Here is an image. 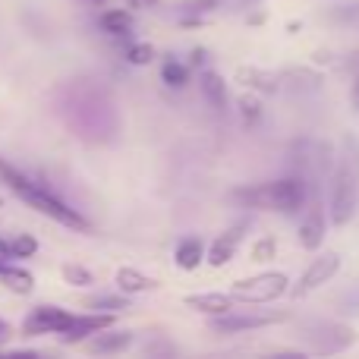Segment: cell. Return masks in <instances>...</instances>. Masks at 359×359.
Returning a JSON list of instances; mask_svg holds the SVG:
<instances>
[{
    "label": "cell",
    "mask_w": 359,
    "mask_h": 359,
    "mask_svg": "<svg viewBox=\"0 0 359 359\" xmlns=\"http://www.w3.org/2000/svg\"><path fill=\"white\" fill-rule=\"evenodd\" d=\"M344 67H347V73H353V76H359V48L353 50V54L347 57V63H344Z\"/></svg>",
    "instance_id": "obj_29"
},
{
    "label": "cell",
    "mask_w": 359,
    "mask_h": 359,
    "mask_svg": "<svg viewBox=\"0 0 359 359\" xmlns=\"http://www.w3.org/2000/svg\"><path fill=\"white\" fill-rule=\"evenodd\" d=\"M126 6L130 10H151V6H158V0H126Z\"/></svg>",
    "instance_id": "obj_28"
},
{
    "label": "cell",
    "mask_w": 359,
    "mask_h": 359,
    "mask_svg": "<svg viewBox=\"0 0 359 359\" xmlns=\"http://www.w3.org/2000/svg\"><path fill=\"white\" fill-rule=\"evenodd\" d=\"M98 25L111 38H130L133 35V13L130 10H104L98 16Z\"/></svg>",
    "instance_id": "obj_17"
},
{
    "label": "cell",
    "mask_w": 359,
    "mask_h": 359,
    "mask_svg": "<svg viewBox=\"0 0 359 359\" xmlns=\"http://www.w3.org/2000/svg\"><path fill=\"white\" fill-rule=\"evenodd\" d=\"M309 208H306V217L303 224H299V246L309 249V252H316L318 246H322L325 240V227H328V215H325V205L318 202V198L309 196Z\"/></svg>",
    "instance_id": "obj_10"
},
{
    "label": "cell",
    "mask_w": 359,
    "mask_h": 359,
    "mask_svg": "<svg viewBox=\"0 0 359 359\" xmlns=\"http://www.w3.org/2000/svg\"><path fill=\"white\" fill-rule=\"evenodd\" d=\"M111 325H114V312H86V316L69 318V325L57 337H60L63 344H82L86 337H92L95 331L111 328Z\"/></svg>",
    "instance_id": "obj_9"
},
{
    "label": "cell",
    "mask_w": 359,
    "mask_h": 359,
    "mask_svg": "<svg viewBox=\"0 0 359 359\" xmlns=\"http://www.w3.org/2000/svg\"><path fill=\"white\" fill-rule=\"evenodd\" d=\"M0 284H4L6 290L19 293V297H25V293H32V287H35V278H32V271H25V268L10 262V265L0 268Z\"/></svg>",
    "instance_id": "obj_19"
},
{
    "label": "cell",
    "mask_w": 359,
    "mask_h": 359,
    "mask_svg": "<svg viewBox=\"0 0 359 359\" xmlns=\"http://www.w3.org/2000/svg\"><path fill=\"white\" fill-rule=\"evenodd\" d=\"M290 318V312H221L211 316V331L215 334H243V331H259L268 325H280Z\"/></svg>",
    "instance_id": "obj_6"
},
{
    "label": "cell",
    "mask_w": 359,
    "mask_h": 359,
    "mask_svg": "<svg viewBox=\"0 0 359 359\" xmlns=\"http://www.w3.org/2000/svg\"><path fill=\"white\" fill-rule=\"evenodd\" d=\"M117 287H120V293H151V290H158V280L136 271V268H120Z\"/></svg>",
    "instance_id": "obj_18"
},
{
    "label": "cell",
    "mask_w": 359,
    "mask_h": 359,
    "mask_svg": "<svg viewBox=\"0 0 359 359\" xmlns=\"http://www.w3.org/2000/svg\"><path fill=\"white\" fill-rule=\"evenodd\" d=\"M88 309H95V312H123V309H130V299L123 297V293H104V297H92L88 299Z\"/></svg>",
    "instance_id": "obj_21"
},
{
    "label": "cell",
    "mask_w": 359,
    "mask_h": 359,
    "mask_svg": "<svg viewBox=\"0 0 359 359\" xmlns=\"http://www.w3.org/2000/svg\"><path fill=\"white\" fill-rule=\"evenodd\" d=\"M236 79L243 86L255 88V92H278L280 88V73H271V69H259V67H240L236 69Z\"/></svg>",
    "instance_id": "obj_15"
},
{
    "label": "cell",
    "mask_w": 359,
    "mask_h": 359,
    "mask_svg": "<svg viewBox=\"0 0 359 359\" xmlns=\"http://www.w3.org/2000/svg\"><path fill=\"white\" fill-rule=\"evenodd\" d=\"M240 111H243V117H246V120H259V114H262L259 98H255V95H243V98H240Z\"/></svg>",
    "instance_id": "obj_25"
},
{
    "label": "cell",
    "mask_w": 359,
    "mask_h": 359,
    "mask_svg": "<svg viewBox=\"0 0 359 359\" xmlns=\"http://www.w3.org/2000/svg\"><path fill=\"white\" fill-rule=\"evenodd\" d=\"M88 6H104V0H86Z\"/></svg>",
    "instance_id": "obj_32"
},
{
    "label": "cell",
    "mask_w": 359,
    "mask_h": 359,
    "mask_svg": "<svg viewBox=\"0 0 359 359\" xmlns=\"http://www.w3.org/2000/svg\"><path fill=\"white\" fill-rule=\"evenodd\" d=\"M0 180H4V186L13 192V196L22 198V202L29 205V208H35L38 215L50 217V221L63 224V227H69V230H82V233L92 230V224H88V217L82 215V211H76L73 205H67L60 196H54L44 183H38V180H32L29 174H22V170L13 168V164L4 161V158H0Z\"/></svg>",
    "instance_id": "obj_1"
},
{
    "label": "cell",
    "mask_w": 359,
    "mask_h": 359,
    "mask_svg": "<svg viewBox=\"0 0 359 359\" xmlns=\"http://www.w3.org/2000/svg\"><path fill=\"white\" fill-rule=\"evenodd\" d=\"M350 101H353V111H359V76H353V88H350Z\"/></svg>",
    "instance_id": "obj_30"
},
{
    "label": "cell",
    "mask_w": 359,
    "mask_h": 359,
    "mask_svg": "<svg viewBox=\"0 0 359 359\" xmlns=\"http://www.w3.org/2000/svg\"><path fill=\"white\" fill-rule=\"evenodd\" d=\"M161 79H164V86H170V88H183V86H189V79H192V67L170 57L161 67Z\"/></svg>",
    "instance_id": "obj_20"
},
{
    "label": "cell",
    "mask_w": 359,
    "mask_h": 359,
    "mask_svg": "<svg viewBox=\"0 0 359 359\" xmlns=\"http://www.w3.org/2000/svg\"><path fill=\"white\" fill-rule=\"evenodd\" d=\"M328 180V221L334 227H347L359 205V142L353 133L344 136L341 155H334Z\"/></svg>",
    "instance_id": "obj_2"
},
{
    "label": "cell",
    "mask_w": 359,
    "mask_h": 359,
    "mask_svg": "<svg viewBox=\"0 0 359 359\" xmlns=\"http://www.w3.org/2000/svg\"><path fill=\"white\" fill-rule=\"evenodd\" d=\"M271 255H274V240H271V236H268V240H259L252 246V259L255 262H268Z\"/></svg>",
    "instance_id": "obj_26"
},
{
    "label": "cell",
    "mask_w": 359,
    "mask_h": 359,
    "mask_svg": "<svg viewBox=\"0 0 359 359\" xmlns=\"http://www.w3.org/2000/svg\"><path fill=\"white\" fill-rule=\"evenodd\" d=\"M73 312L57 309V306H35L22 322V334L25 337H41V334H60L69 325Z\"/></svg>",
    "instance_id": "obj_8"
},
{
    "label": "cell",
    "mask_w": 359,
    "mask_h": 359,
    "mask_svg": "<svg viewBox=\"0 0 359 359\" xmlns=\"http://www.w3.org/2000/svg\"><path fill=\"white\" fill-rule=\"evenodd\" d=\"M6 243H10L13 259H32V255L38 252V240L32 233H19V236H13V240H6Z\"/></svg>",
    "instance_id": "obj_22"
},
{
    "label": "cell",
    "mask_w": 359,
    "mask_h": 359,
    "mask_svg": "<svg viewBox=\"0 0 359 359\" xmlns=\"http://www.w3.org/2000/svg\"><path fill=\"white\" fill-rule=\"evenodd\" d=\"M299 334L309 341L312 353H341V350L353 347L356 341V331L350 325L341 322H331V318H309V322L299 328Z\"/></svg>",
    "instance_id": "obj_5"
},
{
    "label": "cell",
    "mask_w": 359,
    "mask_h": 359,
    "mask_svg": "<svg viewBox=\"0 0 359 359\" xmlns=\"http://www.w3.org/2000/svg\"><path fill=\"white\" fill-rule=\"evenodd\" d=\"M309 183L303 177H280L268 183H249L230 192V202L249 211H274V215H297L309 202Z\"/></svg>",
    "instance_id": "obj_3"
},
{
    "label": "cell",
    "mask_w": 359,
    "mask_h": 359,
    "mask_svg": "<svg viewBox=\"0 0 359 359\" xmlns=\"http://www.w3.org/2000/svg\"><path fill=\"white\" fill-rule=\"evenodd\" d=\"M341 271V255L337 252H322V255H316V259H312V265L306 268L303 271V278L297 280V287H293V297H309L312 290H318V287H325L328 284L331 278H334V274Z\"/></svg>",
    "instance_id": "obj_7"
},
{
    "label": "cell",
    "mask_w": 359,
    "mask_h": 359,
    "mask_svg": "<svg viewBox=\"0 0 359 359\" xmlns=\"http://www.w3.org/2000/svg\"><path fill=\"white\" fill-rule=\"evenodd\" d=\"M236 299L230 293H196V297H186V306L202 316H221V312L233 309Z\"/></svg>",
    "instance_id": "obj_14"
},
{
    "label": "cell",
    "mask_w": 359,
    "mask_h": 359,
    "mask_svg": "<svg viewBox=\"0 0 359 359\" xmlns=\"http://www.w3.org/2000/svg\"><path fill=\"white\" fill-rule=\"evenodd\" d=\"M60 274H63V280H67V284H73V287H92L95 284V274L88 271V268H82V265H73V262H69V265H63Z\"/></svg>",
    "instance_id": "obj_23"
},
{
    "label": "cell",
    "mask_w": 359,
    "mask_h": 359,
    "mask_svg": "<svg viewBox=\"0 0 359 359\" xmlns=\"http://www.w3.org/2000/svg\"><path fill=\"white\" fill-rule=\"evenodd\" d=\"M243 236H246V224H233L230 230H224L221 236H215L211 240V246L205 249V262H208L211 268H224L233 262L236 249H240Z\"/></svg>",
    "instance_id": "obj_11"
},
{
    "label": "cell",
    "mask_w": 359,
    "mask_h": 359,
    "mask_svg": "<svg viewBox=\"0 0 359 359\" xmlns=\"http://www.w3.org/2000/svg\"><path fill=\"white\" fill-rule=\"evenodd\" d=\"M198 86H202V95L205 101H208L215 111H227L230 104V92H227V82H224L221 73H215V69H205L202 79H198Z\"/></svg>",
    "instance_id": "obj_13"
},
{
    "label": "cell",
    "mask_w": 359,
    "mask_h": 359,
    "mask_svg": "<svg viewBox=\"0 0 359 359\" xmlns=\"http://www.w3.org/2000/svg\"><path fill=\"white\" fill-rule=\"evenodd\" d=\"M10 262H16V259H13V252H10V243L0 240V268L10 265Z\"/></svg>",
    "instance_id": "obj_27"
},
{
    "label": "cell",
    "mask_w": 359,
    "mask_h": 359,
    "mask_svg": "<svg viewBox=\"0 0 359 359\" xmlns=\"http://www.w3.org/2000/svg\"><path fill=\"white\" fill-rule=\"evenodd\" d=\"M290 290V278L284 271H262L252 278H243L230 287V297L240 299V303H252V306H265L280 299Z\"/></svg>",
    "instance_id": "obj_4"
},
{
    "label": "cell",
    "mask_w": 359,
    "mask_h": 359,
    "mask_svg": "<svg viewBox=\"0 0 359 359\" xmlns=\"http://www.w3.org/2000/svg\"><path fill=\"white\" fill-rule=\"evenodd\" d=\"M126 60L136 63V67H145V63L155 60V48H151L149 41H139V44H130L126 48Z\"/></svg>",
    "instance_id": "obj_24"
},
{
    "label": "cell",
    "mask_w": 359,
    "mask_h": 359,
    "mask_svg": "<svg viewBox=\"0 0 359 359\" xmlns=\"http://www.w3.org/2000/svg\"><path fill=\"white\" fill-rule=\"evenodd\" d=\"M133 347V331H117L111 328H101L95 331L92 337H86V350L95 356H114V353H126Z\"/></svg>",
    "instance_id": "obj_12"
},
{
    "label": "cell",
    "mask_w": 359,
    "mask_h": 359,
    "mask_svg": "<svg viewBox=\"0 0 359 359\" xmlns=\"http://www.w3.org/2000/svg\"><path fill=\"white\" fill-rule=\"evenodd\" d=\"M10 334H13V328L4 322V318H0V344H6V341H10Z\"/></svg>",
    "instance_id": "obj_31"
},
{
    "label": "cell",
    "mask_w": 359,
    "mask_h": 359,
    "mask_svg": "<svg viewBox=\"0 0 359 359\" xmlns=\"http://www.w3.org/2000/svg\"><path fill=\"white\" fill-rule=\"evenodd\" d=\"M174 262H177V268H183V271H196V268L205 262V243L198 240V236H186V240H180Z\"/></svg>",
    "instance_id": "obj_16"
}]
</instances>
